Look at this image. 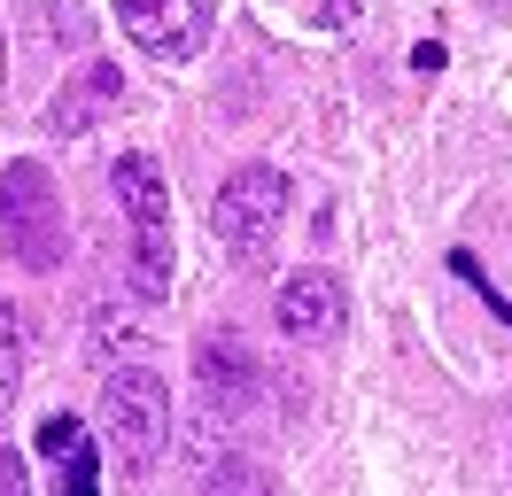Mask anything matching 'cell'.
Returning a JSON list of instances; mask_svg holds the SVG:
<instances>
[{
    "mask_svg": "<svg viewBox=\"0 0 512 496\" xmlns=\"http://www.w3.org/2000/svg\"><path fill=\"white\" fill-rule=\"evenodd\" d=\"M117 202H125L132 248H125V272L140 303H163L171 295V186H163L156 155H117Z\"/></svg>",
    "mask_w": 512,
    "mask_h": 496,
    "instance_id": "cell-1",
    "label": "cell"
},
{
    "mask_svg": "<svg viewBox=\"0 0 512 496\" xmlns=\"http://www.w3.org/2000/svg\"><path fill=\"white\" fill-rule=\"evenodd\" d=\"M101 434H109L117 465L148 473V465L171 450V380L148 372V365L109 372V380H101Z\"/></svg>",
    "mask_w": 512,
    "mask_h": 496,
    "instance_id": "cell-2",
    "label": "cell"
},
{
    "mask_svg": "<svg viewBox=\"0 0 512 496\" xmlns=\"http://www.w3.org/2000/svg\"><path fill=\"white\" fill-rule=\"evenodd\" d=\"M0 241L24 272H55L63 264V202L39 163H8L0 171Z\"/></svg>",
    "mask_w": 512,
    "mask_h": 496,
    "instance_id": "cell-3",
    "label": "cell"
},
{
    "mask_svg": "<svg viewBox=\"0 0 512 496\" xmlns=\"http://www.w3.org/2000/svg\"><path fill=\"white\" fill-rule=\"evenodd\" d=\"M288 202H295V194H288V179H280L272 163H241V171L218 186V202H210V233H218V241L249 264V256H264V248H272V233H280Z\"/></svg>",
    "mask_w": 512,
    "mask_h": 496,
    "instance_id": "cell-4",
    "label": "cell"
},
{
    "mask_svg": "<svg viewBox=\"0 0 512 496\" xmlns=\"http://www.w3.org/2000/svg\"><path fill=\"white\" fill-rule=\"evenodd\" d=\"M117 24H125V39L140 55H156V62L179 70V62H194L210 47L218 8H210V0H117Z\"/></svg>",
    "mask_w": 512,
    "mask_h": 496,
    "instance_id": "cell-5",
    "label": "cell"
},
{
    "mask_svg": "<svg viewBox=\"0 0 512 496\" xmlns=\"http://www.w3.org/2000/svg\"><path fill=\"white\" fill-rule=\"evenodd\" d=\"M280 334L288 341H303V349H319V341H342V326H350V287L334 272H295L288 287H280Z\"/></svg>",
    "mask_w": 512,
    "mask_h": 496,
    "instance_id": "cell-6",
    "label": "cell"
},
{
    "mask_svg": "<svg viewBox=\"0 0 512 496\" xmlns=\"http://www.w3.org/2000/svg\"><path fill=\"white\" fill-rule=\"evenodd\" d=\"M39 458H47L55 496H101V442H94L86 419L47 411V419H39Z\"/></svg>",
    "mask_w": 512,
    "mask_h": 496,
    "instance_id": "cell-7",
    "label": "cell"
},
{
    "mask_svg": "<svg viewBox=\"0 0 512 496\" xmlns=\"http://www.w3.org/2000/svg\"><path fill=\"white\" fill-rule=\"evenodd\" d=\"M194 388H202V411H210V419H241V411L256 403V357L241 349V341L210 334L202 357H194Z\"/></svg>",
    "mask_w": 512,
    "mask_h": 496,
    "instance_id": "cell-8",
    "label": "cell"
},
{
    "mask_svg": "<svg viewBox=\"0 0 512 496\" xmlns=\"http://www.w3.org/2000/svg\"><path fill=\"white\" fill-rule=\"evenodd\" d=\"M109 93H125V86H117V70H86L70 93H55V101H47V132H86Z\"/></svg>",
    "mask_w": 512,
    "mask_h": 496,
    "instance_id": "cell-9",
    "label": "cell"
},
{
    "mask_svg": "<svg viewBox=\"0 0 512 496\" xmlns=\"http://www.w3.org/2000/svg\"><path fill=\"white\" fill-rule=\"evenodd\" d=\"M16 388H24V318L0 303V411L16 403Z\"/></svg>",
    "mask_w": 512,
    "mask_h": 496,
    "instance_id": "cell-10",
    "label": "cell"
},
{
    "mask_svg": "<svg viewBox=\"0 0 512 496\" xmlns=\"http://www.w3.org/2000/svg\"><path fill=\"white\" fill-rule=\"evenodd\" d=\"M202 496H280L272 489V473L264 465H249V458H225L210 481H202Z\"/></svg>",
    "mask_w": 512,
    "mask_h": 496,
    "instance_id": "cell-11",
    "label": "cell"
},
{
    "mask_svg": "<svg viewBox=\"0 0 512 496\" xmlns=\"http://www.w3.org/2000/svg\"><path fill=\"white\" fill-rule=\"evenodd\" d=\"M0 496H32V473H24V458L0 442Z\"/></svg>",
    "mask_w": 512,
    "mask_h": 496,
    "instance_id": "cell-12",
    "label": "cell"
},
{
    "mask_svg": "<svg viewBox=\"0 0 512 496\" xmlns=\"http://www.w3.org/2000/svg\"><path fill=\"white\" fill-rule=\"evenodd\" d=\"M319 24H350V0H326V8H319Z\"/></svg>",
    "mask_w": 512,
    "mask_h": 496,
    "instance_id": "cell-13",
    "label": "cell"
},
{
    "mask_svg": "<svg viewBox=\"0 0 512 496\" xmlns=\"http://www.w3.org/2000/svg\"><path fill=\"white\" fill-rule=\"evenodd\" d=\"M489 8H497V16H512V0H489Z\"/></svg>",
    "mask_w": 512,
    "mask_h": 496,
    "instance_id": "cell-14",
    "label": "cell"
}]
</instances>
